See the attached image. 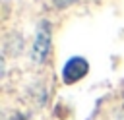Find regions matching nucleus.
Listing matches in <instances>:
<instances>
[{"mask_svg":"<svg viewBox=\"0 0 124 120\" xmlns=\"http://www.w3.org/2000/svg\"><path fill=\"white\" fill-rule=\"evenodd\" d=\"M116 120H124V106H122V110L116 114Z\"/></svg>","mask_w":124,"mask_h":120,"instance_id":"4","label":"nucleus"},{"mask_svg":"<svg viewBox=\"0 0 124 120\" xmlns=\"http://www.w3.org/2000/svg\"><path fill=\"white\" fill-rule=\"evenodd\" d=\"M87 72H89V64H87V60L81 58V56H74V58H70V60L64 64L62 79H64L66 83H74V81L81 79Z\"/></svg>","mask_w":124,"mask_h":120,"instance_id":"1","label":"nucleus"},{"mask_svg":"<svg viewBox=\"0 0 124 120\" xmlns=\"http://www.w3.org/2000/svg\"><path fill=\"white\" fill-rule=\"evenodd\" d=\"M72 2H76V0H54L56 6H70Z\"/></svg>","mask_w":124,"mask_h":120,"instance_id":"3","label":"nucleus"},{"mask_svg":"<svg viewBox=\"0 0 124 120\" xmlns=\"http://www.w3.org/2000/svg\"><path fill=\"white\" fill-rule=\"evenodd\" d=\"M48 25H41V29H39V35H37V41H35V46H33V58L37 60V62H41L45 56H46V52H48Z\"/></svg>","mask_w":124,"mask_h":120,"instance_id":"2","label":"nucleus"}]
</instances>
